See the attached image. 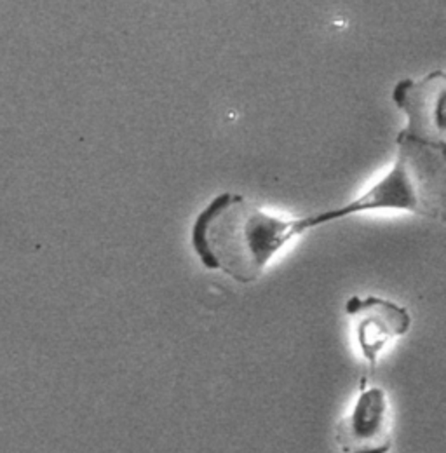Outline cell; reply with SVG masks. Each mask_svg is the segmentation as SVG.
<instances>
[{
    "label": "cell",
    "mask_w": 446,
    "mask_h": 453,
    "mask_svg": "<svg viewBox=\"0 0 446 453\" xmlns=\"http://www.w3.org/2000/svg\"><path fill=\"white\" fill-rule=\"evenodd\" d=\"M420 204L415 180L397 165L352 201L295 219L273 215L246 196L223 192L194 219L190 246L204 269L219 271L235 283L253 284L291 241L312 228L373 211L417 215Z\"/></svg>",
    "instance_id": "obj_1"
},
{
    "label": "cell",
    "mask_w": 446,
    "mask_h": 453,
    "mask_svg": "<svg viewBox=\"0 0 446 453\" xmlns=\"http://www.w3.org/2000/svg\"><path fill=\"white\" fill-rule=\"evenodd\" d=\"M390 403L388 393L361 380V391L350 411L334 427V441L342 453H389Z\"/></svg>",
    "instance_id": "obj_2"
},
{
    "label": "cell",
    "mask_w": 446,
    "mask_h": 453,
    "mask_svg": "<svg viewBox=\"0 0 446 453\" xmlns=\"http://www.w3.org/2000/svg\"><path fill=\"white\" fill-rule=\"evenodd\" d=\"M345 314L354 319L356 340L370 372L390 340L403 337L411 328V314L406 307L375 295L350 296L345 302Z\"/></svg>",
    "instance_id": "obj_3"
}]
</instances>
